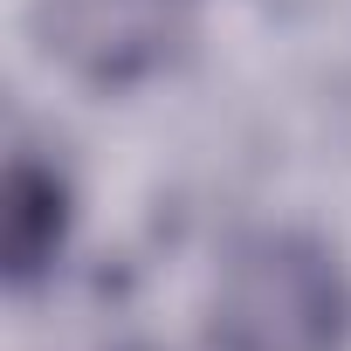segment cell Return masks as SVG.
Here are the masks:
<instances>
[{
  "label": "cell",
  "instance_id": "cell-1",
  "mask_svg": "<svg viewBox=\"0 0 351 351\" xmlns=\"http://www.w3.org/2000/svg\"><path fill=\"white\" fill-rule=\"evenodd\" d=\"M351 289L324 241L248 234L214 282V351H344Z\"/></svg>",
  "mask_w": 351,
  "mask_h": 351
},
{
  "label": "cell",
  "instance_id": "cell-2",
  "mask_svg": "<svg viewBox=\"0 0 351 351\" xmlns=\"http://www.w3.org/2000/svg\"><path fill=\"white\" fill-rule=\"evenodd\" d=\"M180 28H186V0H35L42 49L97 90L152 76L172 56Z\"/></svg>",
  "mask_w": 351,
  "mask_h": 351
},
{
  "label": "cell",
  "instance_id": "cell-3",
  "mask_svg": "<svg viewBox=\"0 0 351 351\" xmlns=\"http://www.w3.org/2000/svg\"><path fill=\"white\" fill-rule=\"evenodd\" d=\"M8 207H0V255H8V282L14 289H35L62 241H69V186L62 172L35 152H14L8 158V193H0Z\"/></svg>",
  "mask_w": 351,
  "mask_h": 351
}]
</instances>
